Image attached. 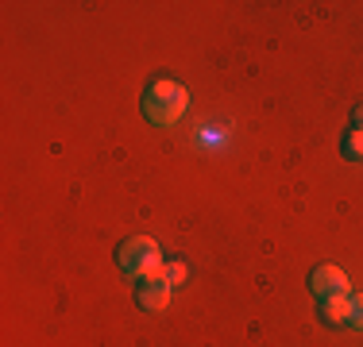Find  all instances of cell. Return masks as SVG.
<instances>
[{"label": "cell", "instance_id": "obj_1", "mask_svg": "<svg viewBox=\"0 0 363 347\" xmlns=\"http://www.w3.org/2000/svg\"><path fill=\"white\" fill-rule=\"evenodd\" d=\"M143 116H147V124H155V127H174L182 116H186V108H189V93H186V85H178V81H170V77H159V81H151L143 89Z\"/></svg>", "mask_w": 363, "mask_h": 347}, {"label": "cell", "instance_id": "obj_2", "mask_svg": "<svg viewBox=\"0 0 363 347\" xmlns=\"http://www.w3.org/2000/svg\"><path fill=\"white\" fill-rule=\"evenodd\" d=\"M116 263L128 278L151 282V278H159V271H162V251L151 236H132L116 247Z\"/></svg>", "mask_w": 363, "mask_h": 347}, {"label": "cell", "instance_id": "obj_3", "mask_svg": "<svg viewBox=\"0 0 363 347\" xmlns=\"http://www.w3.org/2000/svg\"><path fill=\"white\" fill-rule=\"evenodd\" d=\"M309 285H313L317 297H325V293H348V274H344L340 266H333V263H321L313 274H309Z\"/></svg>", "mask_w": 363, "mask_h": 347}, {"label": "cell", "instance_id": "obj_4", "mask_svg": "<svg viewBox=\"0 0 363 347\" xmlns=\"http://www.w3.org/2000/svg\"><path fill=\"white\" fill-rule=\"evenodd\" d=\"M167 301H170V285L162 282V278H151V282L135 285V305H140V309L159 312V309H167Z\"/></svg>", "mask_w": 363, "mask_h": 347}, {"label": "cell", "instance_id": "obj_5", "mask_svg": "<svg viewBox=\"0 0 363 347\" xmlns=\"http://www.w3.org/2000/svg\"><path fill=\"white\" fill-rule=\"evenodd\" d=\"M317 312H321L325 324H348V317H352V297H348V293H325L321 305H317Z\"/></svg>", "mask_w": 363, "mask_h": 347}, {"label": "cell", "instance_id": "obj_6", "mask_svg": "<svg viewBox=\"0 0 363 347\" xmlns=\"http://www.w3.org/2000/svg\"><path fill=\"white\" fill-rule=\"evenodd\" d=\"M340 154L348 162H363V127H352V132L340 139Z\"/></svg>", "mask_w": 363, "mask_h": 347}, {"label": "cell", "instance_id": "obj_7", "mask_svg": "<svg viewBox=\"0 0 363 347\" xmlns=\"http://www.w3.org/2000/svg\"><path fill=\"white\" fill-rule=\"evenodd\" d=\"M186 263H162V271H159V278H162V282H167V285H182V282H186Z\"/></svg>", "mask_w": 363, "mask_h": 347}, {"label": "cell", "instance_id": "obj_8", "mask_svg": "<svg viewBox=\"0 0 363 347\" xmlns=\"http://www.w3.org/2000/svg\"><path fill=\"white\" fill-rule=\"evenodd\" d=\"M348 324L363 332V293H356V297H352V317H348Z\"/></svg>", "mask_w": 363, "mask_h": 347}, {"label": "cell", "instance_id": "obj_9", "mask_svg": "<svg viewBox=\"0 0 363 347\" xmlns=\"http://www.w3.org/2000/svg\"><path fill=\"white\" fill-rule=\"evenodd\" d=\"M352 120H356V127H363V104H356V112H352Z\"/></svg>", "mask_w": 363, "mask_h": 347}]
</instances>
